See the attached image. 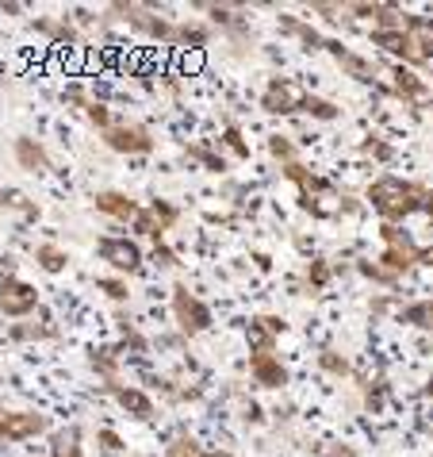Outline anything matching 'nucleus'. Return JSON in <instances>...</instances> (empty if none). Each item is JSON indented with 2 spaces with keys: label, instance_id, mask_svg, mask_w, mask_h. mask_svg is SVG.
<instances>
[{
  "label": "nucleus",
  "instance_id": "1",
  "mask_svg": "<svg viewBox=\"0 0 433 457\" xmlns=\"http://www.w3.org/2000/svg\"><path fill=\"white\" fill-rule=\"evenodd\" d=\"M429 185L411 181V177L380 173L364 185V204L380 215V223H403L406 215H418L426 208Z\"/></svg>",
  "mask_w": 433,
  "mask_h": 457
},
{
  "label": "nucleus",
  "instance_id": "2",
  "mask_svg": "<svg viewBox=\"0 0 433 457\" xmlns=\"http://www.w3.org/2000/svg\"><path fill=\"white\" fill-rule=\"evenodd\" d=\"M380 243H384V250H380V262H384L395 277L414 273L418 265H433V250L418 246V238L406 235L403 223H380Z\"/></svg>",
  "mask_w": 433,
  "mask_h": 457
},
{
  "label": "nucleus",
  "instance_id": "3",
  "mask_svg": "<svg viewBox=\"0 0 433 457\" xmlns=\"http://www.w3.org/2000/svg\"><path fill=\"white\" fill-rule=\"evenodd\" d=\"M169 315H173L176 331H181L184 338H196V335H203V331H211V323H215L211 308H208V303H203L184 281H176V285L169 288Z\"/></svg>",
  "mask_w": 433,
  "mask_h": 457
},
{
  "label": "nucleus",
  "instance_id": "4",
  "mask_svg": "<svg viewBox=\"0 0 433 457\" xmlns=\"http://www.w3.org/2000/svg\"><path fill=\"white\" fill-rule=\"evenodd\" d=\"M326 54H334L338 70L346 73V78H353V81L372 85V88L384 81V70H388V62H384V58H364V54H356V50L346 46L341 39H330V35H326Z\"/></svg>",
  "mask_w": 433,
  "mask_h": 457
},
{
  "label": "nucleus",
  "instance_id": "5",
  "mask_svg": "<svg viewBox=\"0 0 433 457\" xmlns=\"http://www.w3.org/2000/svg\"><path fill=\"white\" fill-rule=\"evenodd\" d=\"M39 308H43V300H39V288L35 285L20 281L16 273L0 277V315H4V320H12V323L31 320Z\"/></svg>",
  "mask_w": 433,
  "mask_h": 457
},
{
  "label": "nucleus",
  "instance_id": "6",
  "mask_svg": "<svg viewBox=\"0 0 433 457\" xmlns=\"http://www.w3.org/2000/svg\"><path fill=\"white\" fill-rule=\"evenodd\" d=\"M104 138V146L111 150V154H135V158H150L158 150V138H154V131H150L146 123H127V120H119L111 131H104L100 135Z\"/></svg>",
  "mask_w": 433,
  "mask_h": 457
},
{
  "label": "nucleus",
  "instance_id": "7",
  "mask_svg": "<svg viewBox=\"0 0 433 457\" xmlns=\"http://www.w3.org/2000/svg\"><path fill=\"white\" fill-rule=\"evenodd\" d=\"M299 100H303L299 81L284 78V73H273L269 85L261 88V112H265V116H273V120L299 116Z\"/></svg>",
  "mask_w": 433,
  "mask_h": 457
},
{
  "label": "nucleus",
  "instance_id": "8",
  "mask_svg": "<svg viewBox=\"0 0 433 457\" xmlns=\"http://www.w3.org/2000/svg\"><path fill=\"white\" fill-rule=\"evenodd\" d=\"M96 253H100V258H104L116 273H123V277L143 273V265H146L143 246H138L135 238H127V235H100V238H96Z\"/></svg>",
  "mask_w": 433,
  "mask_h": 457
},
{
  "label": "nucleus",
  "instance_id": "9",
  "mask_svg": "<svg viewBox=\"0 0 433 457\" xmlns=\"http://www.w3.org/2000/svg\"><path fill=\"white\" fill-rule=\"evenodd\" d=\"M384 81L391 85V100H399L403 108L422 104V100H429V93H433L422 73H418V70H406V66H399V62H388Z\"/></svg>",
  "mask_w": 433,
  "mask_h": 457
},
{
  "label": "nucleus",
  "instance_id": "10",
  "mask_svg": "<svg viewBox=\"0 0 433 457\" xmlns=\"http://www.w3.org/2000/svg\"><path fill=\"white\" fill-rule=\"evenodd\" d=\"M50 419L39 411H16V408H0V438L4 442H31L46 435Z\"/></svg>",
  "mask_w": 433,
  "mask_h": 457
},
{
  "label": "nucleus",
  "instance_id": "11",
  "mask_svg": "<svg viewBox=\"0 0 433 457\" xmlns=\"http://www.w3.org/2000/svg\"><path fill=\"white\" fill-rule=\"evenodd\" d=\"M104 392L119 403V411H127L131 419H143V423H150V419L158 415L154 396H150L146 388H138V385H123V380L116 377V380H104Z\"/></svg>",
  "mask_w": 433,
  "mask_h": 457
},
{
  "label": "nucleus",
  "instance_id": "12",
  "mask_svg": "<svg viewBox=\"0 0 433 457\" xmlns=\"http://www.w3.org/2000/svg\"><path fill=\"white\" fill-rule=\"evenodd\" d=\"M280 335H288V320H284V315H273V312H257V315H249V323H246L249 353L276 350V338H280Z\"/></svg>",
  "mask_w": 433,
  "mask_h": 457
},
{
  "label": "nucleus",
  "instance_id": "13",
  "mask_svg": "<svg viewBox=\"0 0 433 457\" xmlns=\"http://www.w3.org/2000/svg\"><path fill=\"white\" fill-rule=\"evenodd\" d=\"M249 377L253 385L265 388V392H280L291 380L284 358H280L276 350H265V353H249Z\"/></svg>",
  "mask_w": 433,
  "mask_h": 457
},
{
  "label": "nucleus",
  "instance_id": "14",
  "mask_svg": "<svg viewBox=\"0 0 433 457\" xmlns=\"http://www.w3.org/2000/svg\"><path fill=\"white\" fill-rule=\"evenodd\" d=\"M12 158H16V166L23 173H35V177H43V173L54 170V158H50V150L35 135H20L16 143H12Z\"/></svg>",
  "mask_w": 433,
  "mask_h": 457
},
{
  "label": "nucleus",
  "instance_id": "15",
  "mask_svg": "<svg viewBox=\"0 0 433 457\" xmlns=\"http://www.w3.org/2000/svg\"><path fill=\"white\" fill-rule=\"evenodd\" d=\"M93 208L100 215H108V220H116V223H131L143 204H138L135 196L119 193V188H100V193H93Z\"/></svg>",
  "mask_w": 433,
  "mask_h": 457
},
{
  "label": "nucleus",
  "instance_id": "16",
  "mask_svg": "<svg viewBox=\"0 0 433 457\" xmlns=\"http://www.w3.org/2000/svg\"><path fill=\"white\" fill-rule=\"evenodd\" d=\"M31 31L35 35H43V39H50L54 46H78L85 35H81V28H78V20L73 16H61V20H50V16H39L31 23Z\"/></svg>",
  "mask_w": 433,
  "mask_h": 457
},
{
  "label": "nucleus",
  "instance_id": "17",
  "mask_svg": "<svg viewBox=\"0 0 433 457\" xmlns=\"http://www.w3.org/2000/svg\"><path fill=\"white\" fill-rule=\"evenodd\" d=\"M276 28H280V35L296 39L299 46H307V50H326V35L318 31V28H311L307 20L291 16V12H280V16H276Z\"/></svg>",
  "mask_w": 433,
  "mask_h": 457
},
{
  "label": "nucleus",
  "instance_id": "18",
  "mask_svg": "<svg viewBox=\"0 0 433 457\" xmlns=\"http://www.w3.org/2000/svg\"><path fill=\"white\" fill-rule=\"evenodd\" d=\"M123 346L119 342H104V346H93L88 350V370H93L100 380H116L123 370Z\"/></svg>",
  "mask_w": 433,
  "mask_h": 457
},
{
  "label": "nucleus",
  "instance_id": "19",
  "mask_svg": "<svg viewBox=\"0 0 433 457\" xmlns=\"http://www.w3.org/2000/svg\"><path fill=\"white\" fill-rule=\"evenodd\" d=\"M338 277V270H334V262L330 258H323V253H315V258L303 265V285H291L296 292H307V296H318L330 281Z\"/></svg>",
  "mask_w": 433,
  "mask_h": 457
},
{
  "label": "nucleus",
  "instance_id": "20",
  "mask_svg": "<svg viewBox=\"0 0 433 457\" xmlns=\"http://www.w3.org/2000/svg\"><path fill=\"white\" fill-rule=\"evenodd\" d=\"M215 31L211 23H176L173 31V50H188V54H203L211 46Z\"/></svg>",
  "mask_w": 433,
  "mask_h": 457
},
{
  "label": "nucleus",
  "instance_id": "21",
  "mask_svg": "<svg viewBox=\"0 0 433 457\" xmlns=\"http://www.w3.org/2000/svg\"><path fill=\"white\" fill-rule=\"evenodd\" d=\"M116 327H119V346L131 353V358H146L150 350H154V338H146L138 327L131 323V315H123V308H116Z\"/></svg>",
  "mask_w": 433,
  "mask_h": 457
},
{
  "label": "nucleus",
  "instance_id": "22",
  "mask_svg": "<svg viewBox=\"0 0 433 457\" xmlns=\"http://www.w3.org/2000/svg\"><path fill=\"white\" fill-rule=\"evenodd\" d=\"M50 457H85V427H58L50 435Z\"/></svg>",
  "mask_w": 433,
  "mask_h": 457
},
{
  "label": "nucleus",
  "instance_id": "23",
  "mask_svg": "<svg viewBox=\"0 0 433 457\" xmlns=\"http://www.w3.org/2000/svg\"><path fill=\"white\" fill-rule=\"evenodd\" d=\"M353 270L361 273L368 285H376V288H384V292H395V288L403 285V277H395L380 258H376V262H372V258H356V262H353Z\"/></svg>",
  "mask_w": 433,
  "mask_h": 457
},
{
  "label": "nucleus",
  "instance_id": "24",
  "mask_svg": "<svg viewBox=\"0 0 433 457\" xmlns=\"http://www.w3.org/2000/svg\"><path fill=\"white\" fill-rule=\"evenodd\" d=\"M395 320L414 327V331H426L433 335V300H414V303H403V308H395Z\"/></svg>",
  "mask_w": 433,
  "mask_h": 457
},
{
  "label": "nucleus",
  "instance_id": "25",
  "mask_svg": "<svg viewBox=\"0 0 433 457\" xmlns=\"http://www.w3.org/2000/svg\"><path fill=\"white\" fill-rule=\"evenodd\" d=\"M35 265H39L43 273H50V277H61L69 270V253H66V246H58V243H39L35 246Z\"/></svg>",
  "mask_w": 433,
  "mask_h": 457
},
{
  "label": "nucleus",
  "instance_id": "26",
  "mask_svg": "<svg viewBox=\"0 0 433 457\" xmlns=\"http://www.w3.org/2000/svg\"><path fill=\"white\" fill-rule=\"evenodd\" d=\"M299 116H311L315 123H334V120H341V108L334 104V100L318 96V93H303V100H299Z\"/></svg>",
  "mask_w": 433,
  "mask_h": 457
},
{
  "label": "nucleus",
  "instance_id": "27",
  "mask_svg": "<svg viewBox=\"0 0 433 457\" xmlns=\"http://www.w3.org/2000/svg\"><path fill=\"white\" fill-rule=\"evenodd\" d=\"M184 158L196 162V166L208 170V173H226V170H231V162H226L219 150L208 146V143H188V146H184Z\"/></svg>",
  "mask_w": 433,
  "mask_h": 457
},
{
  "label": "nucleus",
  "instance_id": "28",
  "mask_svg": "<svg viewBox=\"0 0 433 457\" xmlns=\"http://www.w3.org/2000/svg\"><path fill=\"white\" fill-rule=\"evenodd\" d=\"M315 365H318V370H323L326 377H338V380H349V377H353V361H349L338 346H323V350H318Z\"/></svg>",
  "mask_w": 433,
  "mask_h": 457
},
{
  "label": "nucleus",
  "instance_id": "29",
  "mask_svg": "<svg viewBox=\"0 0 433 457\" xmlns=\"http://www.w3.org/2000/svg\"><path fill=\"white\" fill-rule=\"evenodd\" d=\"M219 150H231L234 162H246L249 158V138H246V131H241L238 123H226L223 135H219Z\"/></svg>",
  "mask_w": 433,
  "mask_h": 457
},
{
  "label": "nucleus",
  "instance_id": "30",
  "mask_svg": "<svg viewBox=\"0 0 433 457\" xmlns=\"http://www.w3.org/2000/svg\"><path fill=\"white\" fill-rule=\"evenodd\" d=\"M265 150H269V158L280 162V166H288V162H299V146L291 135H269L265 138Z\"/></svg>",
  "mask_w": 433,
  "mask_h": 457
},
{
  "label": "nucleus",
  "instance_id": "31",
  "mask_svg": "<svg viewBox=\"0 0 433 457\" xmlns=\"http://www.w3.org/2000/svg\"><path fill=\"white\" fill-rule=\"evenodd\" d=\"M131 231L138 238H150V243H161V238H165V227L158 223V215L150 212V208H138V215L131 220Z\"/></svg>",
  "mask_w": 433,
  "mask_h": 457
},
{
  "label": "nucleus",
  "instance_id": "32",
  "mask_svg": "<svg viewBox=\"0 0 433 457\" xmlns=\"http://www.w3.org/2000/svg\"><path fill=\"white\" fill-rule=\"evenodd\" d=\"M165 457H211V453L203 450L188 430H181V435H173L169 442H165Z\"/></svg>",
  "mask_w": 433,
  "mask_h": 457
},
{
  "label": "nucleus",
  "instance_id": "33",
  "mask_svg": "<svg viewBox=\"0 0 433 457\" xmlns=\"http://www.w3.org/2000/svg\"><path fill=\"white\" fill-rule=\"evenodd\" d=\"M361 154L372 158V162H384V166H388V162H395V146L388 143L384 135H364L361 138Z\"/></svg>",
  "mask_w": 433,
  "mask_h": 457
},
{
  "label": "nucleus",
  "instance_id": "34",
  "mask_svg": "<svg viewBox=\"0 0 433 457\" xmlns=\"http://www.w3.org/2000/svg\"><path fill=\"white\" fill-rule=\"evenodd\" d=\"M388 380L380 377V380H364V411H372V415H380L388 408Z\"/></svg>",
  "mask_w": 433,
  "mask_h": 457
},
{
  "label": "nucleus",
  "instance_id": "35",
  "mask_svg": "<svg viewBox=\"0 0 433 457\" xmlns=\"http://www.w3.org/2000/svg\"><path fill=\"white\" fill-rule=\"evenodd\" d=\"M85 120H88V127H96L100 135L104 131H111V127H116L119 120L111 116V108H108V100H93V104L85 108Z\"/></svg>",
  "mask_w": 433,
  "mask_h": 457
},
{
  "label": "nucleus",
  "instance_id": "36",
  "mask_svg": "<svg viewBox=\"0 0 433 457\" xmlns=\"http://www.w3.org/2000/svg\"><path fill=\"white\" fill-rule=\"evenodd\" d=\"M146 208L158 215V223L165 227V231H173V227L181 223V204H173V200H165V196H154Z\"/></svg>",
  "mask_w": 433,
  "mask_h": 457
},
{
  "label": "nucleus",
  "instance_id": "37",
  "mask_svg": "<svg viewBox=\"0 0 433 457\" xmlns=\"http://www.w3.org/2000/svg\"><path fill=\"white\" fill-rule=\"evenodd\" d=\"M96 292H104L111 303H127V300H131L127 277H96Z\"/></svg>",
  "mask_w": 433,
  "mask_h": 457
},
{
  "label": "nucleus",
  "instance_id": "38",
  "mask_svg": "<svg viewBox=\"0 0 433 457\" xmlns=\"http://www.w3.org/2000/svg\"><path fill=\"white\" fill-rule=\"evenodd\" d=\"M150 262H154L161 273H173V270H181V258H176V250H173L169 243H165V238H161V243H154V246H150Z\"/></svg>",
  "mask_w": 433,
  "mask_h": 457
},
{
  "label": "nucleus",
  "instance_id": "39",
  "mask_svg": "<svg viewBox=\"0 0 433 457\" xmlns=\"http://www.w3.org/2000/svg\"><path fill=\"white\" fill-rule=\"evenodd\" d=\"M96 446H100V453H104V457H123L127 453V442L111 427H96Z\"/></svg>",
  "mask_w": 433,
  "mask_h": 457
},
{
  "label": "nucleus",
  "instance_id": "40",
  "mask_svg": "<svg viewBox=\"0 0 433 457\" xmlns=\"http://www.w3.org/2000/svg\"><path fill=\"white\" fill-rule=\"evenodd\" d=\"M315 457H361V450L349 446V442H341V438H330V442H318Z\"/></svg>",
  "mask_w": 433,
  "mask_h": 457
},
{
  "label": "nucleus",
  "instance_id": "41",
  "mask_svg": "<svg viewBox=\"0 0 433 457\" xmlns=\"http://www.w3.org/2000/svg\"><path fill=\"white\" fill-rule=\"evenodd\" d=\"M334 215L341 220V215H346V220H356V215H364V200H356L349 188H341L338 193V208H334Z\"/></svg>",
  "mask_w": 433,
  "mask_h": 457
},
{
  "label": "nucleus",
  "instance_id": "42",
  "mask_svg": "<svg viewBox=\"0 0 433 457\" xmlns=\"http://www.w3.org/2000/svg\"><path fill=\"white\" fill-rule=\"evenodd\" d=\"M61 100H66L69 108H81V112H85L88 104H93V93H88V88H85L81 81H69L66 88H61Z\"/></svg>",
  "mask_w": 433,
  "mask_h": 457
},
{
  "label": "nucleus",
  "instance_id": "43",
  "mask_svg": "<svg viewBox=\"0 0 433 457\" xmlns=\"http://www.w3.org/2000/svg\"><path fill=\"white\" fill-rule=\"evenodd\" d=\"M241 423H246V427H261V423H265V411H261V408H257V403H253V400H249V403H246V408H241Z\"/></svg>",
  "mask_w": 433,
  "mask_h": 457
},
{
  "label": "nucleus",
  "instance_id": "44",
  "mask_svg": "<svg viewBox=\"0 0 433 457\" xmlns=\"http://www.w3.org/2000/svg\"><path fill=\"white\" fill-rule=\"evenodd\" d=\"M0 208H23V196L12 193V188L0 185Z\"/></svg>",
  "mask_w": 433,
  "mask_h": 457
},
{
  "label": "nucleus",
  "instance_id": "45",
  "mask_svg": "<svg viewBox=\"0 0 433 457\" xmlns=\"http://www.w3.org/2000/svg\"><path fill=\"white\" fill-rule=\"evenodd\" d=\"M249 258H253V265H257V270H261V273H269V270H273V258H269V253L253 250V253H249Z\"/></svg>",
  "mask_w": 433,
  "mask_h": 457
},
{
  "label": "nucleus",
  "instance_id": "46",
  "mask_svg": "<svg viewBox=\"0 0 433 457\" xmlns=\"http://www.w3.org/2000/svg\"><path fill=\"white\" fill-rule=\"evenodd\" d=\"M391 303H395L391 296H380V300H372V315H376V320H380V315H388V312H391Z\"/></svg>",
  "mask_w": 433,
  "mask_h": 457
},
{
  "label": "nucleus",
  "instance_id": "47",
  "mask_svg": "<svg viewBox=\"0 0 433 457\" xmlns=\"http://www.w3.org/2000/svg\"><path fill=\"white\" fill-rule=\"evenodd\" d=\"M0 16H23V4H0Z\"/></svg>",
  "mask_w": 433,
  "mask_h": 457
},
{
  "label": "nucleus",
  "instance_id": "48",
  "mask_svg": "<svg viewBox=\"0 0 433 457\" xmlns=\"http://www.w3.org/2000/svg\"><path fill=\"white\" fill-rule=\"evenodd\" d=\"M422 215H429V223H433V185H429V193H426V208H422Z\"/></svg>",
  "mask_w": 433,
  "mask_h": 457
},
{
  "label": "nucleus",
  "instance_id": "49",
  "mask_svg": "<svg viewBox=\"0 0 433 457\" xmlns=\"http://www.w3.org/2000/svg\"><path fill=\"white\" fill-rule=\"evenodd\" d=\"M426 396L433 400V377H429V385H426Z\"/></svg>",
  "mask_w": 433,
  "mask_h": 457
}]
</instances>
